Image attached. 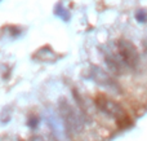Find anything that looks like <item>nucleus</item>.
<instances>
[{"instance_id":"1","label":"nucleus","mask_w":147,"mask_h":141,"mask_svg":"<svg viewBox=\"0 0 147 141\" xmlns=\"http://www.w3.org/2000/svg\"><path fill=\"white\" fill-rule=\"evenodd\" d=\"M96 106L105 115H109L110 118L115 119L120 127H128L129 124H132V121L125 109L112 98L105 95H98L96 97Z\"/></svg>"},{"instance_id":"3","label":"nucleus","mask_w":147,"mask_h":141,"mask_svg":"<svg viewBox=\"0 0 147 141\" xmlns=\"http://www.w3.org/2000/svg\"><path fill=\"white\" fill-rule=\"evenodd\" d=\"M93 78L96 79V82H98L99 84H102L103 87H109L111 89H115L117 88L116 83L109 77L105 71H102L101 69H94L93 70Z\"/></svg>"},{"instance_id":"2","label":"nucleus","mask_w":147,"mask_h":141,"mask_svg":"<svg viewBox=\"0 0 147 141\" xmlns=\"http://www.w3.org/2000/svg\"><path fill=\"white\" fill-rule=\"evenodd\" d=\"M138 62V52L136 47L128 40H119L116 43V57L110 61L111 66L119 69L120 66L134 67Z\"/></svg>"}]
</instances>
